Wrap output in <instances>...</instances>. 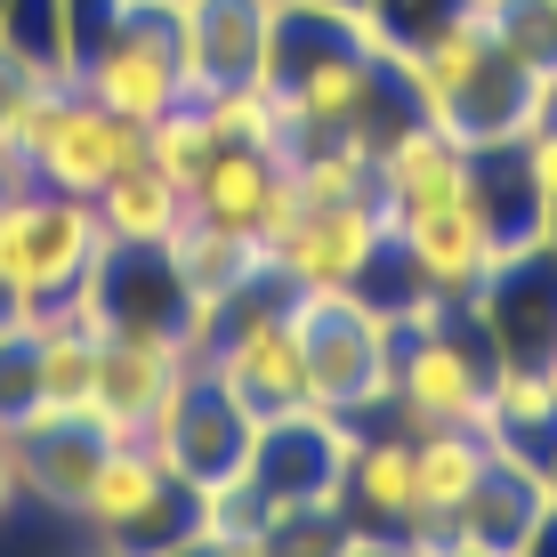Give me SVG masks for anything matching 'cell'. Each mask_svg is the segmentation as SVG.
Masks as SVG:
<instances>
[{
	"label": "cell",
	"mask_w": 557,
	"mask_h": 557,
	"mask_svg": "<svg viewBox=\"0 0 557 557\" xmlns=\"http://www.w3.org/2000/svg\"><path fill=\"white\" fill-rule=\"evenodd\" d=\"M299 339H307V405L323 420H388L396 396V348H405V323L363 292H292Z\"/></svg>",
	"instance_id": "1"
},
{
	"label": "cell",
	"mask_w": 557,
	"mask_h": 557,
	"mask_svg": "<svg viewBox=\"0 0 557 557\" xmlns=\"http://www.w3.org/2000/svg\"><path fill=\"white\" fill-rule=\"evenodd\" d=\"M202 372L219 380V396H226L243 420H259V429L315 412V405H307V339H299L292 292H283V283L243 292L219 323H210Z\"/></svg>",
	"instance_id": "2"
},
{
	"label": "cell",
	"mask_w": 557,
	"mask_h": 557,
	"mask_svg": "<svg viewBox=\"0 0 557 557\" xmlns=\"http://www.w3.org/2000/svg\"><path fill=\"white\" fill-rule=\"evenodd\" d=\"M106 251H113V235L98 226V202L49 195L33 178H0V299L9 307L82 292Z\"/></svg>",
	"instance_id": "3"
},
{
	"label": "cell",
	"mask_w": 557,
	"mask_h": 557,
	"mask_svg": "<svg viewBox=\"0 0 557 557\" xmlns=\"http://www.w3.org/2000/svg\"><path fill=\"white\" fill-rule=\"evenodd\" d=\"M493 405V348L469 332V315L445 299H429L420 315H405V348H396V396L388 420L396 429H485Z\"/></svg>",
	"instance_id": "4"
},
{
	"label": "cell",
	"mask_w": 557,
	"mask_h": 557,
	"mask_svg": "<svg viewBox=\"0 0 557 557\" xmlns=\"http://www.w3.org/2000/svg\"><path fill=\"white\" fill-rule=\"evenodd\" d=\"M138 162V122L106 113L98 98H82V82H49V98L33 106L25 138H16V178L49 186V195H98L113 170Z\"/></svg>",
	"instance_id": "5"
},
{
	"label": "cell",
	"mask_w": 557,
	"mask_h": 557,
	"mask_svg": "<svg viewBox=\"0 0 557 557\" xmlns=\"http://www.w3.org/2000/svg\"><path fill=\"white\" fill-rule=\"evenodd\" d=\"M186 509H195V493L162 469V453H153L146 436H106L98 469H89L82 502H73V517H82L106 549H122V557L170 549L186 533Z\"/></svg>",
	"instance_id": "6"
},
{
	"label": "cell",
	"mask_w": 557,
	"mask_h": 557,
	"mask_svg": "<svg viewBox=\"0 0 557 557\" xmlns=\"http://www.w3.org/2000/svg\"><path fill=\"white\" fill-rule=\"evenodd\" d=\"M202 363L195 332H162V323H113L98 339V388H89V429L98 436H146L162 405L186 388Z\"/></svg>",
	"instance_id": "7"
},
{
	"label": "cell",
	"mask_w": 557,
	"mask_h": 557,
	"mask_svg": "<svg viewBox=\"0 0 557 557\" xmlns=\"http://www.w3.org/2000/svg\"><path fill=\"white\" fill-rule=\"evenodd\" d=\"M396 243V210L380 195L356 202H307V219L275 243V283L283 292H363Z\"/></svg>",
	"instance_id": "8"
},
{
	"label": "cell",
	"mask_w": 557,
	"mask_h": 557,
	"mask_svg": "<svg viewBox=\"0 0 557 557\" xmlns=\"http://www.w3.org/2000/svg\"><path fill=\"white\" fill-rule=\"evenodd\" d=\"M396 251H405V267L420 275V292L445 299V307H469L476 292H485V275L509 259L502 226H493L485 195H453V202H429V210H396Z\"/></svg>",
	"instance_id": "9"
},
{
	"label": "cell",
	"mask_w": 557,
	"mask_h": 557,
	"mask_svg": "<svg viewBox=\"0 0 557 557\" xmlns=\"http://www.w3.org/2000/svg\"><path fill=\"white\" fill-rule=\"evenodd\" d=\"M339 509L363 542L405 549L420 533V476H412V429L396 420H363L339 460Z\"/></svg>",
	"instance_id": "10"
},
{
	"label": "cell",
	"mask_w": 557,
	"mask_h": 557,
	"mask_svg": "<svg viewBox=\"0 0 557 557\" xmlns=\"http://www.w3.org/2000/svg\"><path fill=\"white\" fill-rule=\"evenodd\" d=\"M493 436L485 429H420L412 436V476H420V533L405 549H445V533L469 517V502L493 476Z\"/></svg>",
	"instance_id": "11"
},
{
	"label": "cell",
	"mask_w": 557,
	"mask_h": 557,
	"mask_svg": "<svg viewBox=\"0 0 557 557\" xmlns=\"http://www.w3.org/2000/svg\"><path fill=\"white\" fill-rule=\"evenodd\" d=\"M372 186H380V202L388 210H429V202H453V195H469L476 186V146H460L453 129H436V122H396L388 129V146L372 153Z\"/></svg>",
	"instance_id": "12"
},
{
	"label": "cell",
	"mask_w": 557,
	"mask_h": 557,
	"mask_svg": "<svg viewBox=\"0 0 557 557\" xmlns=\"http://www.w3.org/2000/svg\"><path fill=\"white\" fill-rule=\"evenodd\" d=\"M98 226L113 235V251H162L170 235H178L186 219H195V202H186V186H170L162 170L146 162H129V170H113V178L98 186Z\"/></svg>",
	"instance_id": "13"
},
{
	"label": "cell",
	"mask_w": 557,
	"mask_h": 557,
	"mask_svg": "<svg viewBox=\"0 0 557 557\" xmlns=\"http://www.w3.org/2000/svg\"><path fill=\"white\" fill-rule=\"evenodd\" d=\"M275 178H283V153H259V146H219L186 202H195V219H219V226H235V235H259Z\"/></svg>",
	"instance_id": "14"
},
{
	"label": "cell",
	"mask_w": 557,
	"mask_h": 557,
	"mask_svg": "<svg viewBox=\"0 0 557 557\" xmlns=\"http://www.w3.org/2000/svg\"><path fill=\"white\" fill-rule=\"evenodd\" d=\"M98 453H106V436L89 429V420H57V429H25L16 436V460H25V493H41L49 509H65L82 502V485H89V469H98Z\"/></svg>",
	"instance_id": "15"
},
{
	"label": "cell",
	"mask_w": 557,
	"mask_h": 557,
	"mask_svg": "<svg viewBox=\"0 0 557 557\" xmlns=\"http://www.w3.org/2000/svg\"><path fill=\"white\" fill-rule=\"evenodd\" d=\"M202 113L219 129V146H259V153H292V122H283V98L275 82H219L202 89Z\"/></svg>",
	"instance_id": "16"
},
{
	"label": "cell",
	"mask_w": 557,
	"mask_h": 557,
	"mask_svg": "<svg viewBox=\"0 0 557 557\" xmlns=\"http://www.w3.org/2000/svg\"><path fill=\"white\" fill-rule=\"evenodd\" d=\"M138 153L162 170L170 186H186V195H195V178L210 170V153H219V129H210L202 98H186V106H170L162 122H146V129H138Z\"/></svg>",
	"instance_id": "17"
},
{
	"label": "cell",
	"mask_w": 557,
	"mask_h": 557,
	"mask_svg": "<svg viewBox=\"0 0 557 557\" xmlns=\"http://www.w3.org/2000/svg\"><path fill=\"white\" fill-rule=\"evenodd\" d=\"M16 502H25V460H16V436L0 429V525L16 517Z\"/></svg>",
	"instance_id": "18"
},
{
	"label": "cell",
	"mask_w": 557,
	"mask_h": 557,
	"mask_svg": "<svg viewBox=\"0 0 557 557\" xmlns=\"http://www.w3.org/2000/svg\"><path fill=\"white\" fill-rule=\"evenodd\" d=\"M348 557H405V549H388V542H356Z\"/></svg>",
	"instance_id": "19"
},
{
	"label": "cell",
	"mask_w": 557,
	"mask_h": 557,
	"mask_svg": "<svg viewBox=\"0 0 557 557\" xmlns=\"http://www.w3.org/2000/svg\"><path fill=\"white\" fill-rule=\"evenodd\" d=\"M405 557H476V549H405Z\"/></svg>",
	"instance_id": "20"
},
{
	"label": "cell",
	"mask_w": 557,
	"mask_h": 557,
	"mask_svg": "<svg viewBox=\"0 0 557 557\" xmlns=\"http://www.w3.org/2000/svg\"><path fill=\"white\" fill-rule=\"evenodd\" d=\"M315 9H363V0H315Z\"/></svg>",
	"instance_id": "21"
},
{
	"label": "cell",
	"mask_w": 557,
	"mask_h": 557,
	"mask_svg": "<svg viewBox=\"0 0 557 557\" xmlns=\"http://www.w3.org/2000/svg\"><path fill=\"white\" fill-rule=\"evenodd\" d=\"M549 372H557V339H549Z\"/></svg>",
	"instance_id": "22"
},
{
	"label": "cell",
	"mask_w": 557,
	"mask_h": 557,
	"mask_svg": "<svg viewBox=\"0 0 557 557\" xmlns=\"http://www.w3.org/2000/svg\"><path fill=\"white\" fill-rule=\"evenodd\" d=\"M113 557H122V549H113Z\"/></svg>",
	"instance_id": "23"
}]
</instances>
